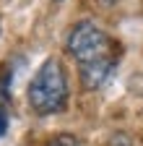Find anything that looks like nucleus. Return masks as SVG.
<instances>
[{
  "mask_svg": "<svg viewBox=\"0 0 143 146\" xmlns=\"http://www.w3.org/2000/svg\"><path fill=\"white\" fill-rule=\"evenodd\" d=\"M49 146H78V141H76L73 136H68V133H63V136H57L55 141H52Z\"/></svg>",
  "mask_w": 143,
  "mask_h": 146,
  "instance_id": "5",
  "label": "nucleus"
},
{
  "mask_svg": "<svg viewBox=\"0 0 143 146\" xmlns=\"http://www.w3.org/2000/svg\"><path fill=\"white\" fill-rule=\"evenodd\" d=\"M29 104L37 115L63 112L68 104V78L60 60L49 58L29 84Z\"/></svg>",
  "mask_w": 143,
  "mask_h": 146,
  "instance_id": "1",
  "label": "nucleus"
},
{
  "mask_svg": "<svg viewBox=\"0 0 143 146\" xmlns=\"http://www.w3.org/2000/svg\"><path fill=\"white\" fill-rule=\"evenodd\" d=\"M104 3H117V0H104Z\"/></svg>",
  "mask_w": 143,
  "mask_h": 146,
  "instance_id": "7",
  "label": "nucleus"
},
{
  "mask_svg": "<svg viewBox=\"0 0 143 146\" xmlns=\"http://www.w3.org/2000/svg\"><path fill=\"white\" fill-rule=\"evenodd\" d=\"M115 58H99V60H91V63H81V84L83 89L88 91H96L101 89L107 81L112 78V73H115Z\"/></svg>",
  "mask_w": 143,
  "mask_h": 146,
  "instance_id": "3",
  "label": "nucleus"
},
{
  "mask_svg": "<svg viewBox=\"0 0 143 146\" xmlns=\"http://www.w3.org/2000/svg\"><path fill=\"white\" fill-rule=\"evenodd\" d=\"M5 131H8V115H5V110L0 107V136H5Z\"/></svg>",
  "mask_w": 143,
  "mask_h": 146,
  "instance_id": "6",
  "label": "nucleus"
},
{
  "mask_svg": "<svg viewBox=\"0 0 143 146\" xmlns=\"http://www.w3.org/2000/svg\"><path fill=\"white\" fill-rule=\"evenodd\" d=\"M11 70L3 68L0 70V99H11Z\"/></svg>",
  "mask_w": 143,
  "mask_h": 146,
  "instance_id": "4",
  "label": "nucleus"
},
{
  "mask_svg": "<svg viewBox=\"0 0 143 146\" xmlns=\"http://www.w3.org/2000/svg\"><path fill=\"white\" fill-rule=\"evenodd\" d=\"M68 52L78 63H91L99 58H107L109 52V39L94 21H81L68 34Z\"/></svg>",
  "mask_w": 143,
  "mask_h": 146,
  "instance_id": "2",
  "label": "nucleus"
}]
</instances>
